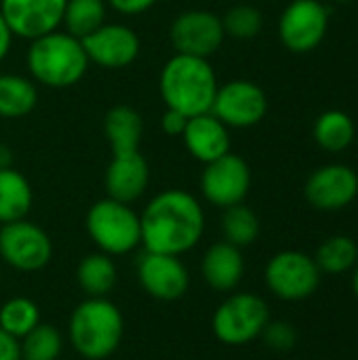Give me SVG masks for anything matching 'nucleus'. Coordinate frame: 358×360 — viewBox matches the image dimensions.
Here are the masks:
<instances>
[{"label": "nucleus", "instance_id": "f257e3e1", "mask_svg": "<svg viewBox=\"0 0 358 360\" xmlns=\"http://www.w3.org/2000/svg\"><path fill=\"white\" fill-rule=\"evenodd\" d=\"M141 245L150 253L184 255L205 234V211L196 196L186 190L158 192L139 213Z\"/></svg>", "mask_w": 358, "mask_h": 360}, {"label": "nucleus", "instance_id": "f03ea898", "mask_svg": "<svg viewBox=\"0 0 358 360\" xmlns=\"http://www.w3.org/2000/svg\"><path fill=\"white\" fill-rule=\"evenodd\" d=\"M217 86L219 82L209 59L179 53L165 61L158 78L165 108L181 112L188 118L211 112Z\"/></svg>", "mask_w": 358, "mask_h": 360}, {"label": "nucleus", "instance_id": "7ed1b4c3", "mask_svg": "<svg viewBox=\"0 0 358 360\" xmlns=\"http://www.w3.org/2000/svg\"><path fill=\"white\" fill-rule=\"evenodd\" d=\"M25 63L32 80L49 89H70L78 84L89 70L82 40L65 30H55L30 40Z\"/></svg>", "mask_w": 358, "mask_h": 360}, {"label": "nucleus", "instance_id": "20e7f679", "mask_svg": "<svg viewBox=\"0 0 358 360\" xmlns=\"http://www.w3.org/2000/svg\"><path fill=\"white\" fill-rule=\"evenodd\" d=\"M72 348L87 360L110 359L122 344L124 319L116 304L106 297H87L70 316Z\"/></svg>", "mask_w": 358, "mask_h": 360}, {"label": "nucleus", "instance_id": "39448f33", "mask_svg": "<svg viewBox=\"0 0 358 360\" xmlns=\"http://www.w3.org/2000/svg\"><path fill=\"white\" fill-rule=\"evenodd\" d=\"M87 232L95 247L106 255H127L141 245L139 215L131 205L110 196L93 202L84 219Z\"/></svg>", "mask_w": 358, "mask_h": 360}, {"label": "nucleus", "instance_id": "423d86ee", "mask_svg": "<svg viewBox=\"0 0 358 360\" xmlns=\"http://www.w3.org/2000/svg\"><path fill=\"white\" fill-rule=\"evenodd\" d=\"M270 323V308L255 293H234L213 312V335L226 346H245L262 335Z\"/></svg>", "mask_w": 358, "mask_h": 360}, {"label": "nucleus", "instance_id": "0eeeda50", "mask_svg": "<svg viewBox=\"0 0 358 360\" xmlns=\"http://www.w3.org/2000/svg\"><path fill=\"white\" fill-rule=\"evenodd\" d=\"M268 291L283 302L310 300L321 285V270L312 255L295 249L270 257L264 270Z\"/></svg>", "mask_w": 358, "mask_h": 360}, {"label": "nucleus", "instance_id": "6e6552de", "mask_svg": "<svg viewBox=\"0 0 358 360\" xmlns=\"http://www.w3.org/2000/svg\"><path fill=\"white\" fill-rule=\"evenodd\" d=\"M0 257L19 272H38L53 259V240L36 224L17 219L0 228Z\"/></svg>", "mask_w": 358, "mask_h": 360}, {"label": "nucleus", "instance_id": "1a4fd4ad", "mask_svg": "<svg viewBox=\"0 0 358 360\" xmlns=\"http://www.w3.org/2000/svg\"><path fill=\"white\" fill-rule=\"evenodd\" d=\"M329 8L321 0H291L279 19V38L287 51L312 53L327 36Z\"/></svg>", "mask_w": 358, "mask_h": 360}, {"label": "nucleus", "instance_id": "9d476101", "mask_svg": "<svg viewBox=\"0 0 358 360\" xmlns=\"http://www.w3.org/2000/svg\"><path fill=\"white\" fill-rule=\"evenodd\" d=\"M169 40L179 55L209 59L222 49L226 40L222 17L207 8L184 11L173 19L169 27Z\"/></svg>", "mask_w": 358, "mask_h": 360}, {"label": "nucleus", "instance_id": "9b49d317", "mask_svg": "<svg viewBox=\"0 0 358 360\" xmlns=\"http://www.w3.org/2000/svg\"><path fill=\"white\" fill-rule=\"evenodd\" d=\"M268 112V97L253 80H230L217 86L211 114L228 129H249L264 120Z\"/></svg>", "mask_w": 358, "mask_h": 360}, {"label": "nucleus", "instance_id": "f8f14e48", "mask_svg": "<svg viewBox=\"0 0 358 360\" xmlns=\"http://www.w3.org/2000/svg\"><path fill=\"white\" fill-rule=\"evenodd\" d=\"M251 190V169L238 154H224L222 158L207 162L200 175V192L213 207L228 209L245 202Z\"/></svg>", "mask_w": 358, "mask_h": 360}, {"label": "nucleus", "instance_id": "ddd939ff", "mask_svg": "<svg viewBox=\"0 0 358 360\" xmlns=\"http://www.w3.org/2000/svg\"><path fill=\"white\" fill-rule=\"evenodd\" d=\"M304 196L319 211H342L357 200V171L342 162L323 165L306 179Z\"/></svg>", "mask_w": 358, "mask_h": 360}, {"label": "nucleus", "instance_id": "4468645a", "mask_svg": "<svg viewBox=\"0 0 358 360\" xmlns=\"http://www.w3.org/2000/svg\"><path fill=\"white\" fill-rule=\"evenodd\" d=\"M89 63L106 70H124L139 57V36L124 23H103L93 34L82 38Z\"/></svg>", "mask_w": 358, "mask_h": 360}, {"label": "nucleus", "instance_id": "2eb2a0df", "mask_svg": "<svg viewBox=\"0 0 358 360\" xmlns=\"http://www.w3.org/2000/svg\"><path fill=\"white\" fill-rule=\"evenodd\" d=\"M68 0H0V13L13 36L36 40L59 30Z\"/></svg>", "mask_w": 358, "mask_h": 360}, {"label": "nucleus", "instance_id": "dca6fc26", "mask_svg": "<svg viewBox=\"0 0 358 360\" xmlns=\"http://www.w3.org/2000/svg\"><path fill=\"white\" fill-rule=\"evenodd\" d=\"M143 291L158 302H177L190 289V274L177 255L143 251L137 264Z\"/></svg>", "mask_w": 358, "mask_h": 360}, {"label": "nucleus", "instance_id": "f3484780", "mask_svg": "<svg viewBox=\"0 0 358 360\" xmlns=\"http://www.w3.org/2000/svg\"><path fill=\"white\" fill-rule=\"evenodd\" d=\"M103 184L110 198L133 205L143 196L150 184V165L146 156L139 150L129 154H112Z\"/></svg>", "mask_w": 358, "mask_h": 360}, {"label": "nucleus", "instance_id": "a211bd4d", "mask_svg": "<svg viewBox=\"0 0 358 360\" xmlns=\"http://www.w3.org/2000/svg\"><path fill=\"white\" fill-rule=\"evenodd\" d=\"M186 150L198 162L207 165L230 152V129L211 112L188 118L186 131L181 135Z\"/></svg>", "mask_w": 358, "mask_h": 360}, {"label": "nucleus", "instance_id": "6ab92c4d", "mask_svg": "<svg viewBox=\"0 0 358 360\" xmlns=\"http://www.w3.org/2000/svg\"><path fill=\"white\" fill-rule=\"evenodd\" d=\"M200 272L205 283L219 291V293H228L234 291L243 276H245V257H243V249L219 240L213 243L200 262Z\"/></svg>", "mask_w": 358, "mask_h": 360}, {"label": "nucleus", "instance_id": "aec40b11", "mask_svg": "<svg viewBox=\"0 0 358 360\" xmlns=\"http://www.w3.org/2000/svg\"><path fill=\"white\" fill-rule=\"evenodd\" d=\"M103 133L108 137L112 154L137 152L143 137V118L135 108L118 103L108 110L103 118Z\"/></svg>", "mask_w": 358, "mask_h": 360}, {"label": "nucleus", "instance_id": "412c9836", "mask_svg": "<svg viewBox=\"0 0 358 360\" xmlns=\"http://www.w3.org/2000/svg\"><path fill=\"white\" fill-rule=\"evenodd\" d=\"M312 137L321 150L331 152V154H340L354 143L357 127H354V120L348 112L327 110L314 120Z\"/></svg>", "mask_w": 358, "mask_h": 360}, {"label": "nucleus", "instance_id": "4be33fe9", "mask_svg": "<svg viewBox=\"0 0 358 360\" xmlns=\"http://www.w3.org/2000/svg\"><path fill=\"white\" fill-rule=\"evenodd\" d=\"M34 202L30 181L13 167L0 169V226L25 219Z\"/></svg>", "mask_w": 358, "mask_h": 360}, {"label": "nucleus", "instance_id": "5701e85b", "mask_svg": "<svg viewBox=\"0 0 358 360\" xmlns=\"http://www.w3.org/2000/svg\"><path fill=\"white\" fill-rule=\"evenodd\" d=\"M116 266L110 255L106 253H91L84 255L76 268V281L78 287L89 295V297H106L114 285H116Z\"/></svg>", "mask_w": 358, "mask_h": 360}, {"label": "nucleus", "instance_id": "b1692460", "mask_svg": "<svg viewBox=\"0 0 358 360\" xmlns=\"http://www.w3.org/2000/svg\"><path fill=\"white\" fill-rule=\"evenodd\" d=\"M38 89L32 78L19 74L0 76V118H21L36 108Z\"/></svg>", "mask_w": 358, "mask_h": 360}, {"label": "nucleus", "instance_id": "393cba45", "mask_svg": "<svg viewBox=\"0 0 358 360\" xmlns=\"http://www.w3.org/2000/svg\"><path fill=\"white\" fill-rule=\"evenodd\" d=\"M314 262L321 270V274H346L348 270H354L358 264V245L354 238L335 234L321 243Z\"/></svg>", "mask_w": 358, "mask_h": 360}, {"label": "nucleus", "instance_id": "a878e982", "mask_svg": "<svg viewBox=\"0 0 358 360\" xmlns=\"http://www.w3.org/2000/svg\"><path fill=\"white\" fill-rule=\"evenodd\" d=\"M260 230H262L260 217L245 202H238V205H232V207L224 209L222 234H224L226 243H230V245H234L238 249L251 247L260 238Z\"/></svg>", "mask_w": 358, "mask_h": 360}, {"label": "nucleus", "instance_id": "bb28decb", "mask_svg": "<svg viewBox=\"0 0 358 360\" xmlns=\"http://www.w3.org/2000/svg\"><path fill=\"white\" fill-rule=\"evenodd\" d=\"M106 0H68L63 8L61 25L68 34L84 38L106 23Z\"/></svg>", "mask_w": 358, "mask_h": 360}, {"label": "nucleus", "instance_id": "cd10ccee", "mask_svg": "<svg viewBox=\"0 0 358 360\" xmlns=\"http://www.w3.org/2000/svg\"><path fill=\"white\" fill-rule=\"evenodd\" d=\"M19 346L21 360H57L63 350V338L53 325L38 323L19 340Z\"/></svg>", "mask_w": 358, "mask_h": 360}, {"label": "nucleus", "instance_id": "c85d7f7f", "mask_svg": "<svg viewBox=\"0 0 358 360\" xmlns=\"http://www.w3.org/2000/svg\"><path fill=\"white\" fill-rule=\"evenodd\" d=\"M40 323V308L30 297H13L0 308V327L21 340Z\"/></svg>", "mask_w": 358, "mask_h": 360}, {"label": "nucleus", "instance_id": "c756f323", "mask_svg": "<svg viewBox=\"0 0 358 360\" xmlns=\"http://www.w3.org/2000/svg\"><path fill=\"white\" fill-rule=\"evenodd\" d=\"M222 25L226 38L234 40H253L264 27V15L251 4H234L222 15Z\"/></svg>", "mask_w": 358, "mask_h": 360}, {"label": "nucleus", "instance_id": "7c9ffc66", "mask_svg": "<svg viewBox=\"0 0 358 360\" xmlns=\"http://www.w3.org/2000/svg\"><path fill=\"white\" fill-rule=\"evenodd\" d=\"M264 344L274 352H289L298 344V329L289 321H270L262 331Z\"/></svg>", "mask_w": 358, "mask_h": 360}, {"label": "nucleus", "instance_id": "2f4dec72", "mask_svg": "<svg viewBox=\"0 0 358 360\" xmlns=\"http://www.w3.org/2000/svg\"><path fill=\"white\" fill-rule=\"evenodd\" d=\"M186 124H188V116H184L181 112H175V110L165 108V114L160 118V127H162L165 135H169V137H181L184 131H186Z\"/></svg>", "mask_w": 358, "mask_h": 360}, {"label": "nucleus", "instance_id": "473e14b6", "mask_svg": "<svg viewBox=\"0 0 358 360\" xmlns=\"http://www.w3.org/2000/svg\"><path fill=\"white\" fill-rule=\"evenodd\" d=\"M156 2L158 0H106V4H110L120 15H139V13H146Z\"/></svg>", "mask_w": 358, "mask_h": 360}, {"label": "nucleus", "instance_id": "72a5a7b5", "mask_svg": "<svg viewBox=\"0 0 358 360\" xmlns=\"http://www.w3.org/2000/svg\"><path fill=\"white\" fill-rule=\"evenodd\" d=\"M0 360H21L19 340L6 333L2 327H0Z\"/></svg>", "mask_w": 358, "mask_h": 360}, {"label": "nucleus", "instance_id": "f704fd0d", "mask_svg": "<svg viewBox=\"0 0 358 360\" xmlns=\"http://www.w3.org/2000/svg\"><path fill=\"white\" fill-rule=\"evenodd\" d=\"M13 34H11V30H8V25H6V21H4V17H2V13H0V61L8 55V51H11V44H13Z\"/></svg>", "mask_w": 358, "mask_h": 360}, {"label": "nucleus", "instance_id": "c9c22d12", "mask_svg": "<svg viewBox=\"0 0 358 360\" xmlns=\"http://www.w3.org/2000/svg\"><path fill=\"white\" fill-rule=\"evenodd\" d=\"M13 167V152L8 146L0 143V169H8Z\"/></svg>", "mask_w": 358, "mask_h": 360}, {"label": "nucleus", "instance_id": "e433bc0d", "mask_svg": "<svg viewBox=\"0 0 358 360\" xmlns=\"http://www.w3.org/2000/svg\"><path fill=\"white\" fill-rule=\"evenodd\" d=\"M352 293H354V297L358 300V264L357 268H354V274H352Z\"/></svg>", "mask_w": 358, "mask_h": 360}, {"label": "nucleus", "instance_id": "4c0bfd02", "mask_svg": "<svg viewBox=\"0 0 358 360\" xmlns=\"http://www.w3.org/2000/svg\"><path fill=\"white\" fill-rule=\"evenodd\" d=\"M331 2H340V4H344V2H354V0H331Z\"/></svg>", "mask_w": 358, "mask_h": 360}, {"label": "nucleus", "instance_id": "58836bf2", "mask_svg": "<svg viewBox=\"0 0 358 360\" xmlns=\"http://www.w3.org/2000/svg\"><path fill=\"white\" fill-rule=\"evenodd\" d=\"M0 283H2V278H0Z\"/></svg>", "mask_w": 358, "mask_h": 360}]
</instances>
